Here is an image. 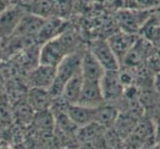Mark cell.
Listing matches in <instances>:
<instances>
[{"instance_id": "obj_1", "label": "cell", "mask_w": 160, "mask_h": 149, "mask_svg": "<svg viewBox=\"0 0 160 149\" xmlns=\"http://www.w3.org/2000/svg\"><path fill=\"white\" fill-rule=\"evenodd\" d=\"M86 48L80 51L69 54L56 68V77L50 89L48 90L49 93L53 99L59 98L62 96L63 89L66 82L70 81L73 77L81 73L82 55V51Z\"/></svg>"}, {"instance_id": "obj_2", "label": "cell", "mask_w": 160, "mask_h": 149, "mask_svg": "<svg viewBox=\"0 0 160 149\" xmlns=\"http://www.w3.org/2000/svg\"><path fill=\"white\" fill-rule=\"evenodd\" d=\"M88 50L92 54V56L102 65L104 71H118L120 65L118 60L113 54L112 48L109 47L107 39L96 38L92 40L87 46Z\"/></svg>"}, {"instance_id": "obj_3", "label": "cell", "mask_w": 160, "mask_h": 149, "mask_svg": "<svg viewBox=\"0 0 160 149\" xmlns=\"http://www.w3.org/2000/svg\"><path fill=\"white\" fill-rule=\"evenodd\" d=\"M100 85L104 102L118 107L125 90L120 82L118 71H107L100 82Z\"/></svg>"}, {"instance_id": "obj_4", "label": "cell", "mask_w": 160, "mask_h": 149, "mask_svg": "<svg viewBox=\"0 0 160 149\" xmlns=\"http://www.w3.org/2000/svg\"><path fill=\"white\" fill-rule=\"evenodd\" d=\"M155 9V8H154ZM154 9H144L142 11L122 10L117 14V20L121 31L129 34L138 35V32L144 22L153 13Z\"/></svg>"}, {"instance_id": "obj_5", "label": "cell", "mask_w": 160, "mask_h": 149, "mask_svg": "<svg viewBox=\"0 0 160 149\" xmlns=\"http://www.w3.org/2000/svg\"><path fill=\"white\" fill-rule=\"evenodd\" d=\"M26 13V9L20 4L10 5L0 13V37L2 40L12 36Z\"/></svg>"}, {"instance_id": "obj_6", "label": "cell", "mask_w": 160, "mask_h": 149, "mask_svg": "<svg viewBox=\"0 0 160 149\" xmlns=\"http://www.w3.org/2000/svg\"><path fill=\"white\" fill-rule=\"evenodd\" d=\"M137 38H138V35L129 34V33L119 30L118 32H115L112 35H110L107 39L109 47L112 48L113 54L118 60L119 65H121L125 56L133 47Z\"/></svg>"}, {"instance_id": "obj_7", "label": "cell", "mask_w": 160, "mask_h": 149, "mask_svg": "<svg viewBox=\"0 0 160 149\" xmlns=\"http://www.w3.org/2000/svg\"><path fill=\"white\" fill-rule=\"evenodd\" d=\"M56 77V68L38 64L33 67L27 76V82L30 87L49 90Z\"/></svg>"}, {"instance_id": "obj_8", "label": "cell", "mask_w": 160, "mask_h": 149, "mask_svg": "<svg viewBox=\"0 0 160 149\" xmlns=\"http://www.w3.org/2000/svg\"><path fill=\"white\" fill-rule=\"evenodd\" d=\"M104 102L100 82H82L79 101L76 104L88 107H98Z\"/></svg>"}, {"instance_id": "obj_9", "label": "cell", "mask_w": 160, "mask_h": 149, "mask_svg": "<svg viewBox=\"0 0 160 149\" xmlns=\"http://www.w3.org/2000/svg\"><path fill=\"white\" fill-rule=\"evenodd\" d=\"M106 71L102 65L92 56V54L86 49L82 51V64H81V75L84 81L91 82H101Z\"/></svg>"}, {"instance_id": "obj_10", "label": "cell", "mask_w": 160, "mask_h": 149, "mask_svg": "<svg viewBox=\"0 0 160 149\" xmlns=\"http://www.w3.org/2000/svg\"><path fill=\"white\" fill-rule=\"evenodd\" d=\"M66 112L73 123L80 128L95 122L97 107H88L80 104H69Z\"/></svg>"}, {"instance_id": "obj_11", "label": "cell", "mask_w": 160, "mask_h": 149, "mask_svg": "<svg viewBox=\"0 0 160 149\" xmlns=\"http://www.w3.org/2000/svg\"><path fill=\"white\" fill-rule=\"evenodd\" d=\"M27 101L32 110L36 112H41L51 109L53 98L51 97L48 90L30 87Z\"/></svg>"}, {"instance_id": "obj_12", "label": "cell", "mask_w": 160, "mask_h": 149, "mask_svg": "<svg viewBox=\"0 0 160 149\" xmlns=\"http://www.w3.org/2000/svg\"><path fill=\"white\" fill-rule=\"evenodd\" d=\"M138 36L151 43L157 50L160 49V24L155 15V9L142 25Z\"/></svg>"}, {"instance_id": "obj_13", "label": "cell", "mask_w": 160, "mask_h": 149, "mask_svg": "<svg viewBox=\"0 0 160 149\" xmlns=\"http://www.w3.org/2000/svg\"><path fill=\"white\" fill-rule=\"evenodd\" d=\"M120 110L117 106L112 103L103 102L102 106L97 107L96 112V121L98 124L102 125L104 129H110L114 126Z\"/></svg>"}, {"instance_id": "obj_14", "label": "cell", "mask_w": 160, "mask_h": 149, "mask_svg": "<svg viewBox=\"0 0 160 149\" xmlns=\"http://www.w3.org/2000/svg\"><path fill=\"white\" fill-rule=\"evenodd\" d=\"M82 82H84V80H82V77L80 73L66 82L63 89L62 96H61V97L63 98V101L66 103L76 104L78 102L82 87Z\"/></svg>"}, {"instance_id": "obj_15", "label": "cell", "mask_w": 160, "mask_h": 149, "mask_svg": "<svg viewBox=\"0 0 160 149\" xmlns=\"http://www.w3.org/2000/svg\"><path fill=\"white\" fill-rule=\"evenodd\" d=\"M155 15H156V17L158 19V22H159V24H160V5H158V6L155 8Z\"/></svg>"}, {"instance_id": "obj_16", "label": "cell", "mask_w": 160, "mask_h": 149, "mask_svg": "<svg viewBox=\"0 0 160 149\" xmlns=\"http://www.w3.org/2000/svg\"><path fill=\"white\" fill-rule=\"evenodd\" d=\"M1 50H2V38L0 37V53H1Z\"/></svg>"}, {"instance_id": "obj_17", "label": "cell", "mask_w": 160, "mask_h": 149, "mask_svg": "<svg viewBox=\"0 0 160 149\" xmlns=\"http://www.w3.org/2000/svg\"><path fill=\"white\" fill-rule=\"evenodd\" d=\"M142 149H157V147L153 146V147H147V148H142Z\"/></svg>"}, {"instance_id": "obj_18", "label": "cell", "mask_w": 160, "mask_h": 149, "mask_svg": "<svg viewBox=\"0 0 160 149\" xmlns=\"http://www.w3.org/2000/svg\"><path fill=\"white\" fill-rule=\"evenodd\" d=\"M62 149H73V148H71V147H65V148H62Z\"/></svg>"}, {"instance_id": "obj_19", "label": "cell", "mask_w": 160, "mask_h": 149, "mask_svg": "<svg viewBox=\"0 0 160 149\" xmlns=\"http://www.w3.org/2000/svg\"><path fill=\"white\" fill-rule=\"evenodd\" d=\"M156 147H157V149H160V144H158V145H156Z\"/></svg>"}, {"instance_id": "obj_20", "label": "cell", "mask_w": 160, "mask_h": 149, "mask_svg": "<svg viewBox=\"0 0 160 149\" xmlns=\"http://www.w3.org/2000/svg\"><path fill=\"white\" fill-rule=\"evenodd\" d=\"M159 2H160V0H159Z\"/></svg>"}]
</instances>
